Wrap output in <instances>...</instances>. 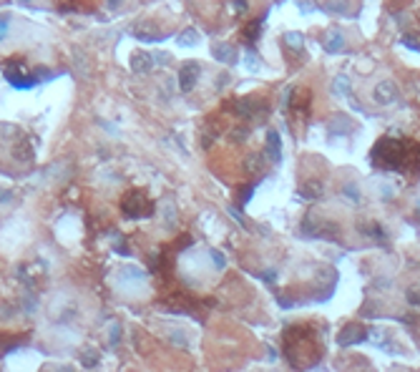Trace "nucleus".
<instances>
[{
  "mask_svg": "<svg viewBox=\"0 0 420 372\" xmlns=\"http://www.w3.org/2000/svg\"><path fill=\"white\" fill-rule=\"evenodd\" d=\"M395 93H397V91H395V86H392V83H380V86H377V91H375V98H377V101H382V103H387V101H392V98H395Z\"/></svg>",
  "mask_w": 420,
  "mask_h": 372,
  "instance_id": "9",
  "label": "nucleus"
},
{
  "mask_svg": "<svg viewBox=\"0 0 420 372\" xmlns=\"http://www.w3.org/2000/svg\"><path fill=\"white\" fill-rule=\"evenodd\" d=\"M259 33H262V21H252V23L244 28V38H247V41H254Z\"/></svg>",
  "mask_w": 420,
  "mask_h": 372,
  "instance_id": "10",
  "label": "nucleus"
},
{
  "mask_svg": "<svg viewBox=\"0 0 420 372\" xmlns=\"http://www.w3.org/2000/svg\"><path fill=\"white\" fill-rule=\"evenodd\" d=\"M164 214H166V222H169V229H174V227H176V209H174L171 204H166V207H164Z\"/></svg>",
  "mask_w": 420,
  "mask_h": 372,
  "instance_id": "15",
  "label": "nucleus"
},
{
  "mask_svg": "<svg viewBox=\"0 0 420 372\" xmlns=\"http://www.w3.org/2000/svg\"><path fill=\"white\" fill-rule=\"evenodd\" d=\"M196 41H199V36H196V31H191V28L179 36V43H181V46H194Z\"/></svg>",
  "mask_w": 420,
  "mask_h": 372,
  "instance_id": "12",
  "label": "nucleus"
},
{
  "mask_svg": "<svg viewBox=\"0 0 420 372\" xmlns=\"http://www.w3.org/2000/svg\"><path fill=\"white\" fill-rule=\"evenodd\" d=\"M8 23H11V16L3 13L0 16V41H6V36H8Z\"/></svg>",
  "mask_w": 420,
  "mask_h": 372,
  "instance_id": "16",
  "label": "nucleus"
},
{
  "mask_svg": "<svg viewBox=\"0 0 420 372\" xmlns=\"http://www.w3.org/2000/svg\"><path fill=\"white\" fill-rule=\"evenodd\" d=\"M330 38H332V41H330V46H327V48H330V51H337V48H340V43H342V36H340V33H330Z\"/></svg>",
  "mask_w": 420,
  "mask_h": 372,
  "instance_id": "17",
  "label": "nucleus"
},
{
  "mask_svg": "<svg viewBox=\"0 0 420 372\" xmlns=\"http://www.w3.org/2000/svg\"><path fill=\"white\" fill-rule=\"evenodd\" d=\"M212 259H214V264H217V267H219V269H222V267H224V257H222V254H219V252H212Z\"/></svg>",
  "mask_w": 420,
  "mask_h": 372,
  "instance_id": "20",
  "label": "nucleus"
},
{
  "mask_svg": "<svg viewBox=\"0 0 420 372\" xmlns=\"http://www.w3.org/2000/svg\"><path fill=\"white\" fill-rule=\"evenodd\" d=\"M83 364H86V367H93V364H96V352H86V354H83Z\"/></svg>",
  "mask_w": 420,
  "mask_h": 372,
  "instance_id": "19",
  "label": "nucleus"
},
{
  "mask_svg": "<svg viewBox=\"0 0 420 372\" xmlns=\"http://www.w3.org/2000/svg\"><path fill=\"white\" fill-rule=\"evenodd\" d=\"M232 6L237 13H247V0H232Z\"/></svg>",
  "mask_w": 420,
  "mask_h": 372,
  "instance_id": "18",
  "label": "nucleus"
},
{
  "mask_svg": "<svg viewBox=\"0 0 420 372\" xmlns=\"http://www.w3.org/2000/svg\"><path fill=\"white\" fill-rule=\"evenodd\" d=\"M372 163L377 168H397V171H420V143L397 141V138H380L372 148Z\"/></svg>",
  "mask_w": 420,
  "mask_h": 372,
  "instance_id": "1",
  "label": "nucleus"
},
{
  "mask_svg": "<svg viewBox=\"0 0 420 372\" xmlns=\"http://www.w3.org/2000/svg\"><path fill=\"white\" fill-rule=\"evenodd\" d=\"M285 43H290V48H302V36H297V33H287L285 36Z\"/></svg>",
  "mask_w": 420,
  "mask_h": 372,
  "instance_id": "14",
  "label": "nucleus"
},
{
  "mask_svg": "<svg viewBox=\"0 0 420 372\" xmlns=\"http://www.w3.org/2000/svg\"><path fill=\"white\" fill-rule=\"evenodd\" d=\"M136 38H141V41L151 43V41H161V38H166V36H164V33H159V31H154L151 26H141V28H136Z\"/></svg>",
  "mask_w": 420,
  "mask_h": 372,
  "instance_id": "8",
  "label": "nucleus"
},
{
  "mask_svg": "<svg viewBox=\"0 0 420 372\" xmlns=\"http://www.w3.org/2000/svg\"><path fill=\"white\" fill-rule=\"evenodd\" d=\"M267 153H269L272 161H279V158H282V153H279V136H277L274 131L267 133Z\"/></svg>",
  "mask_w": 420,
  "mask_h": 372,
  "instance_id": "7",
  "label": "nucleus"
},
{
  "mask_svg": "<svg viewBox=\"0 0 420 372\" xmlns=\"http://www.w3.org/2000/svg\"><path fill=\"white\" fill-rule=\"evenodd\" d=\"M6 78H8L16 88H31V86H36V76H28L18 63H11V66L6 68Z\"/></svg>",
  "mask_w": 420,
  "mask_h": 372,
  "instance_id": "3",
  "label": "nucleus"
},
{
  "mask_svg": "<svg viewBox=\"0 0 420 372\" xmlns=\"http://www.w3.org/2000/svg\"><path fill=\"white\" fill-rule=\"evenodd\" d=\"M362 334H365V332H352V327H350L347 334H340V344H352V342L362 339Z\"/></svg>",
  "mask_w": 420,
  "mask_h": 372,
  "instance_id": "13",
  "label": "nucleus"
},
{
  "mask_svg": "<svg viewBox=\"0 0 420 372\" xmlns=\"http://www.w3.org/2000/svg\"><path fill=\"white\" fill-rule=\"evenodd\" d=\"M146 274H144V269H138V267H123L121 269V279H144Z\"/></svg>",
  "mask_w": 420,
  "mask_h": 372,
  "instance_id": "11",
  "label": "nucleus"
},
{
  "mask_svg": "<svg viewBox=\"0 0 420 372\" xmlns=\"http://www.w3.org/2000/svg\"><path fill=\"white\" fill-rule=\"evenodd\" d=\"M121 212L128 219H141V217H151L154 214V204L146 199V194H141L138 189H131L123 202H121Z\"/></svg>",
  "mask_w": 420,
  "mask_h": 372,
  "instance_id": "2",
  "label": "nucleus"
},
{
  "mask_svg": "<svg viewBox=\"0 0 420 372\" xmlns=\"http://www.w3.org/2000/svg\"><path fill=\"white\" fill-rule=\"evenodd\" d=\"M214 58H217V61H222V63H234L237 51H234V46L222 43V46H217V48H214Z\"/></svg>",
  "mask_w": 420,
  "mask_h": 372,
  "instance_id": "6",
  "label": "nucleus"
},
{
  "mask_svg": "<svg viewBox=\"0 0 420 372\" xmlns=\"http://www.w3.org/2000/svg\"><path fill=\"white\" fill-rule=\"evenodd\" d=\"M151 63H154V58H151L149 53H133V58H131V68H133L136 73H149V71H151Z\"/></svg>",
  "mask_w": 420,
  "mask_h": 372,
  "instance_id": "5",
  "label": "nucleus"
},
{
  "mask_svg": "<svg viewBox=\"0 0 420 372\" xmlns=\"http://www.w3.org/2000/svg\"><path fill=\"white\" fill-rule=\"evenodd\" d=\"M199 73H201V68H199L196 63H184L181 71H179V88H181L184 93H189V91L196 86Z\"/></svg>",
  "mask_w": 420,
  "mask_h": 372,
  "instance_id": "4",
  "label": "nucleus"
}]
</instances>
